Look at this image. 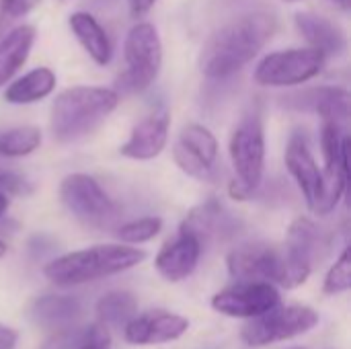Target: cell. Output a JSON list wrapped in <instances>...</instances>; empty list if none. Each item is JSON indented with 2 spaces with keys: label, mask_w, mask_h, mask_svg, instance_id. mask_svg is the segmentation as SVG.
Instances as JSON below:
<instances>
[{
  "label": "cell",
  "mask_w": 351,
  "mask_h": 349,
  "mask_svg": "<svg viewBox=\"0 0 351 349\" xmlns=\"http://www.w3.org/2000/svg\"><path fill=\"white\" fill-rule=\"evenodd\" d=\"M278 19L253 10L216 29L199 51V70L208 78H228L243 70L274 37Z\"/></svg>",
  "instance_id": "6da1fadb"
},
{
  "label": "cell",
  "mask_w": 351,
  "mask_h": 349,
  "mask_svg": "<svg viewBox=\"0 0 351 349\" xmlns=\"http://www.w3.org/2000/svg\"><path fill=\"white\" fill-rule=\"evenodd\" d=\"M119 105V93L107 86H70L51 103L49 130L56 142L68 144L95 132Z\"/></svg>",
  "instance_id": "7a4b0ae2"
},
{
  "label": "cell",
  "mask_w": 351,
  "mask_h": 349,
  "mask_svg": "<svg viewBox=\"0 0 351 349\" xmlns=\"http://www.w3.org/2000/svg\"><path fill=\"white\" fill-rule=\"evenodd\" d=\"M144 259H146V251L138 249L136 245H125V243L95 245L51 259L43 267V276L53 286H62V288L80 286L132 269L140 265Z\"/></svg>",
  "instance_id": "3957f363"
},
{
  "label": "cell",
  "mask_w": 351,
  "mask_h": 349,
  "mask_svg": "<svg viewBox=\"0 0 351 349\" xmlns=\"http://www.w3.org/2000/svg\"><path fill=\"white\" fill-rule=\"evenodd\" d=\"M125 72L119 76L123 91L142 93L158 76L162 66V41L152 23H136L123 41Z\"/></svg>",
  "instance_id": "277c9868"
},
{
  "label": "cell",
  "mask_w": 351,
  "mask_h": 349,
  "mask_svg": "<svg viewBox=\"0 0 351 349\" xmlns=\"http://www.w3.org/2000/svg\"><path fill=\"white\" fill-rule=\"evenodd\" d=\"M228 154L234 169V181L253 195L265 173V128L257 111L247 113L232 130Z\"/></svg>",
  "instance_id": "5b68a950"
},
{
  "label": "cell",
  "mask_w": 351,
  "mask_h": 349,
  "mask_svg": "<svg viewBox=\"0 0 351 349\" xmlns=\"http://www.w3.org/2000/svg\"><path fill=\"white\" fill-rule=\"evenodd\" d=\"M60 202L78 222L90 228H111L119 216L117 204L86 173H70L62 179Z\"/></svg>",
  "instance_id": "8992f818"
},
{
  "label": "cell",
  "mask_w": 351,
  "mask_h": 349,
  "mask_svg": "<svg viewBox=\"0 0 351 349\" xmlns=\"http://www.w3.org/2000/svg\"><path fill=\"white\" fill-rule=\"evenodd\" d=\"M226 267L237 282H269L282 288H296L282 247L265 243L239 245L228 253Z\"/></svg>",
  "instance_id": "52a82bcc"
},
{
  "label": "cell",
  "mask_w": 351,
  "mask_h": 349,
  "mask_svg": "<svg viewBox=\"0 0 351 349\" xmlns=\"http://www.w3.org/2000/svg\"><path fill=\"white\" fill-rule=\"evenodd\" d=\"M319 325V313L311 306H276L261 317L251 319L241 331V339L249 348H265L286 339H294Z\"/></svg>",
  "instance_id": "ba28073f"
},
{
  "label": "cell",
  "mask_w": 351,
  "mask_h": 349,
  "mask_svg": "<svg viewBox=\"0 0 351 349\" xmlns=\"http://www.w3.org/2000/svg\"><path fill=\"white\" fill-rule=\"evenodd\" d=\"M325 56L315 47H290L267 53L255 68V82L261 86H298L321 74Z\"/></svg>",
  "instance_id": "9c48e42d"
},
{
  "label": "cell",
  "mask_w": 351,
  "mask_h": 349,
  "mask_svg": "<svg viewBox=\"0 0 351 349\" xmlns=\"http://www.w3.org/2000/svg\"><path fill=\"white\" fill-rule=\"evenodd\" d=\"M218 150V140L206 125L187 123L173 146V160L185 175L202 183H214Z\"/></svg>",
  "instance_id": "30bf717a"
},
{
  "label": "cell",
  "mask_w": 351,
  "mask_h": 349,
  "mask_svg": "<svg viewBox=\"0 0 351 349\" xmlns=\"http://www.w3.org/2000/svg\"><path fill=\"white\" fill-rule=\"evenodd\" d=\"M280 292L269 282H237L212 296V309L232 319H255L280 304Z\"/></svg>",
  "instance_id": "8fae6325"
},
{
  "label": "cell",
  "mask_w": 351,
  "mask_h": 349,
  "mask_svg": "<svg viewBox=\"0 0 351 349\" xmlns=\"http://www.w3.org/2000/svg\"><path fill=\"white\" fill-rule=\"evenodd\" d=\"M189 329V321L169 311H146L123 325V339L130 346H160L179 339Z\"/></svg>",
  "instance_id": "7c38bea8"
},
{
  "label": "cell",
  "mask_w": 351,
  "mask_h": 349,
  "mask_svg": "<svg viewBox=\"0 0 351 349\" xmlns=\"http://www.w3.org/2000/svg\"><path fill=\"white\" fill-rule=\"evenodd\" d=\"M169 128L171 113L167 107H158L134 125L130 138L119 146V154L132 160L156 158L169 142Z\"/></svg>",
  "instance_id": "4fadbf2b"
},
{
  "label": "cell",
  "mask_w": 351,
  "mask_h": 349,
  "mask_svg": "<svg viewBox=\"0 0 351 349\" xmlns=\"http://www.w3.org/2000/svg\"><path fill=\"white\" fill-rule=\"evenodd\" d=\"M181 228L191 232L202 243V247H206L208 243H222L232 239L239 232L241 222L218 200H208L185 216Z\"/></svg>",
  "instance_id": "5bb4252c"
},
{
  "label": "cell",
  "mask_w": 351,
  "mask_h": 349,
  "mask_svg": "<svg viewBox=\"0 0 351 349\" xmlns=\"http://www.w3.org/2000/svg\"><path fill=\"white\" fill-rule=\"evenodd\" d=\"M202 243L187 230L179 228V234L162 245L154 259L156 272L167 280V282H181L187 280L202 257Z\"/></svg>",
  "instance_id": "9a60e30c"
},
{
  "label": "cell",
  "mask_w": 351,
  "mask_h": 349,
  "mask_svg": "<svg viewBox=\"0 0 351 349\" xmlns=\"http://www.w3.org/2000/svg\"><path fill=\"white\" fill-rule=\"evenodd\" d=\"M286 169L292 175V179L296 181L308 210H313L315 200L319 195V187H321V169L317 165V158L311 150V144L306 140V136L302 132H294L286 144Z\"/></svg>",
  "instance_id": "2e32d148"
},
{
  "label": "cell",
  "mask_w": 351,
  "mask_h": 349,
  "mask_svg": "<svg viewBox=\"0 0 351 349\" xmlns=\"http://www.w3.org/2000/svg\"><path fill=\"white\" fill-rule=\"evenodd\" d=\"M290 107L300 111H315L323 121H335L346 128L350 119V93L341 86H321L284 99Z\"/></svg>",
  "instance_id": "e0dca14e"
},
{
  "label": "cell",
  "mask_w": 351,
  "mask_h": 349,
  "mask_svg": "<svg viewBox=\"0 0 351 349\" xmlns=\"http://www.w3.org/2000/svg\"><path fill=\"white\" fill-rule=\"evenodd\" d=\"M294 23H296V29L300 31V35L306 39L308 47L319 49L325 58L341 56L346 51V47H348L346 31L331 19L304 10V12H296Z\"/></svg>",
  "instance_id": "ac0fdd59"
},
{
  "label": "cell",
  "mask_w": 351,
  "mask_h": 349,
  "mask_svg": "<svg viewBox=\"0 0 351 349\" xmlns=\"http://www.w3.org/2000/svg\"><path fill=\"white\" fill-rule=\"evenodd\" d=\"M82 315L78 298L68 294H45L29 306V319L45 329H62L74 325Z\"/></svg>",
  "instance_id": "d6986e66"
},
{
  "label": "cell",
  "mask_w": 351,
  "mask_h": 349,
  "mask_svg": "<svg viewBox=\"0 0 351 349\" xmlns=\"http://www.w3.org/2000/svg\"><path fill=\"white\" fill-rule=\"evenodd\" d=\"M68 25L72 35L76 37V41L82 45V49L88 53V58L99 64V66H107L113 58V45L111 39L107 35V31L103 29V25L84 10L72 12L68 16Z\"/></svg>",
  "instance_id": "ffe728a7"
},
{
  "label": "cell",
  "mask_w": 351,
  "mask_h": 349,
  "mask_svg": "<svg viewBox=\"0 0 351 349\" xmlns=\"http://www.w3.org/2000/svg\"><path fill=\"white\" fill-rule=\"evenodd\" d=\"M35 43V27L19 25L0 37V86L8 84L10 78L27 62Z\"/></svg>",
  "instance_id": "44dd1931"
},
{
  "label": "cell",
  "mask_w": 351,
  "mask_h": 349,
  "mask_svg": "<svg viewBox=\"0 0 351 349\" xmlns=\"http://www.w3.org/2000/svg\"><path fill=\"white\" fill-rule=\"evenodd\" d=\"M56 74L47 66H39L10 82L4 91V101L10 105H31L49 97L56 88Z\"/></svg>",
  "instance_id": "7402d4cb"
},
{
  "label": "cell",
  "mask_w": 351,
  "mask_h": 349,
  "mask_svg": "<svg viewBox=\"0 0 351 349\" xmlns=\"http://www.w3.org/2000/svg\"><path fill=\"white\" fill-rule=\"evenodd\" d=\"M138 313V300L132 292L115 290L97 302L99 323L105 327H121Z\"/></svg>",
  "instance_id": "603a6c76"
},
{
  "label": "cell",
  "mask_w": 351,
  "mask_h": 349,
  "mask_svg": "<svg viewBox=\"0 0 351 349\" xmlns=\"http://www.w3.org/2000/svg\"><path fill=\"white\" fill-rule=\"evenodd\" d=\"M41 130L35 125H19L0 134V156L23 158L41 146Z\"/></svg>",
  "instance_id": "cb8c5ba5"
},
{
  "label": "cell",
  "mask_w": 351,
  "mask_h": 349,
  "mask_svg": "<svg viewBox=\"0 0 351 349\" xmlns=\"http://www.w3.org/2000/svg\"><path fill=\"white\" fill-rule=\"evenodd\" d=\"M160 230H162V220L158 216H144L121 224L115 234L125 245H142L152 241Z\"/></svg>",
  "instance_id": "d4e9b609"
},
{
  "label": "cell",
  "mask_w": 351,
  "mask_h": 349,
  "mask_svg": "<svg viewBox=\"0 0 351 349\" xmlns=\"http://www.w3.org/2000/svg\"><path fill=\"white\" fill-rule=\"evenodd\" d=\"M351 286V257L350 249L346 247L339 255V259L331 265L329 274L325 276V284L323 290L325 294L333 296V294H341L348 292Z\"/></svg>",
  "instance_id": "484cf974"
},
{
  "label": "cell",
  "mask_w": 351,
  "mask_h": 349,
  "mask_svg": "<svg viewBox=\"0 0 351 349\" xmlns=\"http://www.w3.org/2000/svg\"><path fill=\"white\" fill-rule=\"evenodd\" d=\"M84 337V329L78 327H62L56 329V335L45 339V344L39 349H78Z\"/></svg>",
  "instance_id": "4316f807"
},
{
  "label": "cell",
  "mask_w": 351,
  "mask_h": 349,
  "mask_svg": "<svg viewBox=\"0 0 351 349\" xmlns=\"http://www.w3.org/2000/svg\"><path fill=\"white\" fill-rule=\"evenodd\" d=\"M0 193L27 197V195L33 193V185L25 177L16 175L12 171H0Z\"/></svg>",
  "instance_id": "83f0119b"
},
{
  "label": "cell",
  "mask_w": 351,
  "mask_h": 349,
  "mask_svg": "<svg viewBox=\"0 0 351 349\" xmlns=\"http://www.w3.org/2000/svg\"><path fill=\"white\" fill-rule=\"evenodd\" d=\"M33 6V0H0V37L4 35L10 21L23 16Z\"/></svg>",
  "instance_id": "f1b7e54d"
},
{
  "label": "cell",
  "mask_w": 351,
  "mask_h": 349,
  "mask_svg": "<svg viewBox=\"0 0 351 349\" xmlns=\"http://www.w3.org/2000/svg\"><path fill=\"white\" fill-rule=\"evenodd\" d=\"M78 349H111L109 329L101 323H93L88 329H84V337Z\"/></svg>",
  "instance_id": "f546056e"
},
{
  "label": "cell",
  "mask_w": 351,
  "mask_h": 349,
  "mask_svg": "<svg viewBox=\"0 0 351 349\" xmlns=\"http://www.w3.org/2000/svg\"><path fill=\"white\" fill-rule=\"evenodd\" d=\"M128 4H130L132 16H134V19H140V16H144L146 12H150V8L156 4V0H128Z\"/></svg>",
  "instance_id": "4dcf8cb0"
},
{
  "label": "cell",
  "mask_w": 351,
  "mask_h": 349,
  "mask_svg": "<svg viewBox=\"0 0 351 349\" xmlns=\"http://www.w3.org/2000/svg\"><path fill=\"white\" fill-rule=\"evenodd\" d=\"M16 339H19V335H16L14 329L0 325V349H14Z\"/></svg>",
  "instance_id": "1f68e13d"
},
{
  "label": "cell",
  "mask_w": 351,
  "mask_h": 349,
  "mask_svg": "<svg viewBox=\"0 0 351 349\" xmlns=\"http://www.w3.org/2000/svg\"><path fill=\"white\" fill-rule=\"evenodd\" d=\"M8 206H10V202H8V195H4V193H0V218L6 214V210H8Z\"/></svg>",
  "instance_id": "d6a6232c"
},
{
  "label": "cell",
  "mask_w": 351,
  "mask_h": 349,
  "mask_svg": "<svg viewBox=\"0 0 351 349\" xmlns=\"http://www.w3.org/2000/svg\"><path fill=\"white\" fill-rule=\"evenodd\" d=\"M6 251H8V247H6V243L4 241H0V259L6 255Z\"/></svg>",
  "instance_id": "836d02e7"
},
{
  "label": "cell",
  "mask_w": 351,
  "mask_h": 349,
  "mask_svg": "<svg viewBox=\"0 0 351 349\" xmlns=\"http://www.w3.org/2000/svg\"><path fill=\"white\" fill-rule=\"evenodd\" d=\"M335 2H346V0H335Z\"/></svg>",
  "instance_id": "e575fe53"
},
{
  "label": "cell",
  "mask_w": 351,
  "mask_h": 349,
  "mask_svg": "<svg viewBox=\"0 0 351 349\" xmlns=\"http://www.w3.org/2000/svg\"><path fill=\"white\" fill-rule=\"evenodd\" d=\"M286 2H296V0H286Z\"/></svg>",
  "instance_id": "d590c367"
}]
</instances>
